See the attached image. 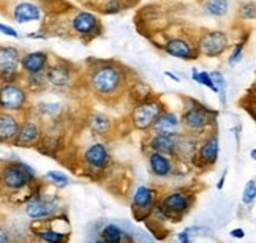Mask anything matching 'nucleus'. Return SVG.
I'll use <instances>...</instances> for the list:
<instances>
[{"instance_id": "1", "label": "nucleus", "mask_w": 256, "mask_h": 243, "mask_svg": "<svg viewBox=\"0 0 256 243\" xmlns=\"http://www.w3.org/2000/svg\"><path fill=\"white\" fill-rule=\"evenodd\" d=\"M88 84L95 93L100 95H114L124 84V73L114 65H100L90 73Z\"/></svg>"}, {"instance_id": "2", "label": "nucleus", "mask_w": 256, "mask_h": 243, "mask_svg": "<svg viewBox=\"0 0 256 243\" xmlns=\"http://www.w3.org/2000/svg\"><path fill=\"white\" fill-rule=\"evenodd\" d=\"M35 177L30 166L24 163H10L2 169V182L8 190H21Z\"/></svg>"}, {"instance_id": "3", "label": "nucleus", "mask_w": 256, "mask_h": 243, "mask_svg": "<svg viewBox=\"0 0 256 243\" xmlns=\"http://www.w3.org/2000/svg\"><path fill=\"white\" fill-rule=\"evenodd\" d=\"M162 112H163V104L160 101H155V100L142 101L133 109V114H132L133 125L138 130H149L152 128L155 119L158 117Z\"/></svg>"}, {"instance_id": "4", "label": "nucleus", "mask_w": 256, "mask_h": 243, "mask_svg": "<svg viewBox=\"0 0 256 243\" xmlns=\"http://www.w3.org/2000/svg\"><path fill=\"white\" fill-rule=\"evenodd\" d=\"M230 44L228 35L222 30H214L204 33L198 41V52L206 57H218L222 55Z\"/></svg>"}, {"instance_id": "5", "label": "nucleus", "mask_w": 256, "mask_h": 243, "mask_svg": "<svg viewBox=\"0 0 256 243\" xmlns=\"http://www.w3.org/2000/svg\"><path fill=\"white\" fill-rule=\"evenodd\" d=\"M27 101V93L22 87L6 82L0 89V108L5 111H21Z\"/></svg>"}, {"instance_id": "6", "label": "nucleus", "mask_w": 256, "mask_h": 243, "mask_svg": "<svg viewBox=\"0 0 256 243\" xmlns=\"http://www.w3.org/2000/svg\"><path fill=\"white\" fill-rule=\"evenodd\" d=\"M21 65V55L16 47L4 46L0 47V76L12 82V79L16 76L18 68Z\"/></svg>"}, {"instance_id": "7", "label": "nucleus", "mask_w": 256, "mask_h": 243, "mask_svg": "<svg viewBox=\"0 0 256 243\" xmlns=\"http://www.w3.org/2000/svg\"><path fill=\"white\" fill-rule=\"evenodd\" d=\"M73 30L81 36H95L98 28H100V21L98 17L88 11H80L72 19Z\"/></svg>"}, {"instance_id": "8", "label": "nucleus", "mask_w": 256, "mask_h": 243, "mask_svg": "<svg viewBox=\"0 0 256 243\" xmlns=\"http://www.w3.org/2000/svg\"><path fill=\"white\" fill-rule=\"evenodd\" d=\"M163 49L168 55L184 60H193L196 59V54H198V51H194V47L190 44V41L184 40V38H172V40L166 41Z\"/></svg>"}, {"instance_id": "9", "label": "nucleus", "mask_w": 256, "mask_h": 243, "mask_svg": "<svg viewBox=\"0 0 256 243\" xmlns=\"http://www.w3.org/2000/svg\"><path fill=\"white\" fill-rule=\"evenodd\" d=\"M182 123L192 131H201L209 123V114L208 111H204V108L193 106V108H188L184 112Z\"/></svg>"}, {"instance_id": "10", "label": "nucleus", "mask_w": 256, "mask_h": 243, "mask_svg": "<svg viewBox=\"0 0 256 243\" xmlns=\"http://www.w3.org/2000/svg\"><path fill=\"white\" fill-rule=\"evenodd\" d=\"M54 212H56V206L51 201H48L44 198L36 196L26 204V213H27V217L32 220L48 218V217H51Z\"/></svg>"}, {"instance_id": "11", "label": "nucleus", "mask_w": 256, "mask_h": 243, "mask_svg": "<svg viewBox=\"0 0 256 243\" xmlns=\"http://www.w3.org/2000/svg\"><path fill=\"white\" fill-rule=\"evenodd\" d=\"M48 65V54L43 51L28 52L21 59V66L27 74H42Z\"/></svg>"}, {"instance_id": "12", "label": "nucleus", "mask_w": 256, "mask_h": 243, "mask_svg": "<svg viewBox=\"0 0 256 243\" xmlns=\"http://www.w3.org/2000/svg\"><path fill=\"white\" fill-rule=\"evenodd\" d=\"M179 147V138L177 134H162L155 133L150 139V149L162 155H172L176 149Z\"/></svg>"}, {"instance_id": "13", "label": "nucleus", "mask_w": 256, "mask_h": 243, "mask_svg": "<svg viewBox=\"0 0 256 243\" xmlns=\"http://www.w3.org/2000/svg\"><path fill=\"white\" fill-rule=\"evenodd\" d=\"M84 161L94 169H103L110 163V153L103 144H92L84 153Z\"/></svg>"}, {"instance_id": "14", "label": "nucleus", "mask_w": 256, "mask_h": 243, "mask_svg": "<svg viewBox=\"0 0 256 243\" xmlns=\"http://www.w3.org/2000/svg\"><path fill=\"white\" fill-rule=\"evenodd\" d=\"M152 128L155 133L162 134H177L180 128V120L174 112H162L158 117L155 119Z\"/></svg>"}, {"instance_id": "15", "label": "nucleus", "mask_w": 256, "mask_h": 243, "mask_svg": "<svg viewBox=\"0 0 256 243\" xmlns=\"http://www.w3.org/2000/svg\"><path fill=\"white\" fill-rule=\"evenodd\" d=\"M13 17L18 24H27L38 21L42 17V9L35 3L30 2H21L18 3L13 9Z\"/></svg>"}, {"instance_id": "16", "label": "nucleus", "mask_w": 256, "mask_h": 243, "mask_svg": "<svg viewBox=\"0 0 256 243\" xmlns=\"http://www.w3.org/2000/svg\"><path fill=\"white\" fill-rule=\"evenodd\" d=\"M38 138H40V128H38V125L34 122H26L22 123V126H19L14 142L18 145H22V147H28V145H34L38 141Z\"/></svg>"}, {"instance_id": "17", "label": "nucleus", "mask_w": 256, "mask_h": 243, "mask_svg": "<svg viewBox=\"0 0 256 243\" xmlns=\"http://www.w3.org/2000/svg\"><path fill=\"white\" fill-rule=\"evenodd\" d=\"M190 199L184 193H171L163 199V207L172 213H185L188 210Z\"/></svg>"}, {"instance_id": "18", "label": "nucleus", "mask_w": 256, "mask_h": 243, "mask_svg": "<svg viewBox=\"0 0 256 243\" xmlns=\"http://www.w3.org/2000/svg\"><path fill=\"white\" fill-rule=\"evenodd\" d=\"M19 130V122L10 114H0V141H14Z\"/></svg>"}, {"instance_id": "19", "label": "nucleus", "mask_w": 256, "mask_h": 243, "mask_svg": "<svg viewBox=\"0 0 256 243\" xmlns=\"http://www.w3.org/2000/svg\"><path fill=\"white\" fill-rule=\"evenodd\" d=\"M218 138L212 136L206 141L200 149V161L204 164H214L218 158Z\"/></svg>"}, {"instance_id": "20", "label": "nucleus", "mask_w": 256, "mask_h": 243, "mask_svg": "<svg viewBox=\"0 0 256 243\" xmlns=\"http://www.w3.org/2000/svg\"><path fill=\"white\" fill-rule=\"evenodd\" d=\"M149 164H150V169L152 172L155 174V176L158 177H168L171 171H172V166H171V161L164 157V155L162 153H150L149 157Z\"/></svg>"}, {"instance_id": "21", "label": "nucleus", "mask_w": 256, "mask_h": 243, "mask_svg": "<svg viewBox=\"0 0 256 243\" xmlns=\"http://www.w3.org/2000/svg\"><path fill=\"white\" fill-rule=\"evenodd\" d=\"M46 79L56 87H65L72 81V71L66 70V68H64V66L56 65V66H51L46 71Z\"/></svg>"}, {"instance_id": "22", "label": "nucleus", "mask_w": 256, "mask_h": 243, "mask_svg": "<svg viewBox=\"0 0 256 243\" xmlns=\"http://www.w3.org/2000/svg\"><path fill=\"white\" fill-rule=\"evenodd\" d=\"M154 202V193L149 187H138L133 196V206L138 209H149Z\"/></svg>"}, {"instance_id": "23", "label": "nucleus", "mask_w": 256, "mask_h": 243, "mask_svg": "<svg viewBox=\"0 0 256 243\" xmlns=\"http://www.w3.org/2000/svg\"><path fill=\"white\" fill-rule=\"evenodd\" d=\"M204 9L210 16H224L230 9V2L228 0H206Z\"/></svg>"}, {"instance_id": "24", "label": "nucleus", "mask_w": 256, "mask_h": 243, "mask_svg": "<svg viewBox=\"0 0 256 243\" xmlns=\"http://www.w3.org/2000/svg\"><path fill=\"white\" fill-rule=\"evenodd\" d=\"M88 125H90V128L98 133V134H106L108 130L111 128V120L104 117L103 114H94L90 120H88Z\"/></svg>"}, {"instance_id": "25", "label": "nucleus", "mask_w": 256, "mask_h": 243, "mask_svg": "<svg viewBox=\"0 0 256 243\" xmlns=\"http://www.w3.org/2000/svg\"><path fill=\"white\" fill-rule=\"evenodd\" d=\"M102 239L106 243H122L124 240V232L120 231L119 226L116 225H108L102 231Z\"/></svg>"}, {"instance_id": "26", "label": "nucleus", "mask_w": 256, "mask_h": 243, "mask_svg": "<svg viewBox=\"0 0 256 243\" xmlns=\"http://www.w3.org/2000/svg\"><path fill=\"white\" fill-rule=\"evenodd\" d=\"M192 79H193L194 82H198V84L204 85V87H208V89H210L212 92L218 93V89H216V85L214 84L212 77H210V74H209L208 71L193 70V71H192Z\"/></svg>"}, {"instance_id": "27", "label": "nucleus", "mask_w": 256, "mask_h": 243, "mask_svg": "<svg viewBox=\"0 0 256 243\" xmlns=\"http://www.w3.org/2000/svg\"><path fill=\"white\" fill-rule=\"evenodd\" d=\"M44 179H48L49 182H52L54 185H57V187H66L68 183H70V179H68V176H65L64 172H58V171H49Z\"/></svg>"}, {"instance_id": "28", "label": "nucleus", "mask_w": 256, "mask_h": 243, "mask_svg": "<svg viewBox=\"0 0 256 243\" xmlns=\"http://www.w3.org/2000/svg\"><path fill=\"white\" fill-rule=\"evenodd\" d=\"M38 236H40L42 240H44L46 243H60L65 236L62 232H57V231H52V229H44V231H40L38 232Z\"/></svg>"}, {"instance_id": "29", "label": "nucleus", "mask_w": 256, "mask_h": 243, "mask_svg": "<svg viewBox=\"0 0 256 243\" xmlns=\"http://www.w3.org/2000/svg\"><path fill=\"white\" fill-rule=\"evenodd\" d=\"M256 199V182L254 180H250L247 185H245L244 188V194H242V202L245 206H250L253 204Z\"/></svg>"}, {"instance_id": "30", "label": "nucleus", "mask_w": 256, "mask_h": 243, "mask_svg": "<svg viewBox=\"0 0 256 243\" xmlns=\"http://www.w3.org/2000/svg\"><path fill=\"white\" fill-rule=\"evenodd\" d=\"M242 52H244V43H239V44H236V47L232 49V54L230 55V66H236L240 60H242Z\"/></svg>"}, {"instance_id": "31", "label": "nucleus", "mask_w": 256, "mask_h": 243, "mask_svg": "<svg viewBox=\"0 0 256 243\" xmlns=\"http://www.w3.org/2000/svg\"><path fill=\"white\" fill-rule=\"evenodd\" d=\"M120 2H119V0H111V2L110 3H108L106 5V9H104V11L106 13H110V14H112V13H119L120 11Z\"/></svg>"}, {"instance_id": "32", "label": "nucleus", "mask_w": 256, "mask_h": 243, "mask_svg": "<svg viewBox=\"0 0 256 243\" xmlns=\"http://www.w3.org/2000/svg\"><path fill=\"white\" fill-rule=\"evenodd\" d=\"M0 33L8 35V36H12V38H19V33L14 30V28L10 27V25H5V24H0Z\"/></svg>"}, {"instance_id": "33", "label": "nucleus", "mask_w": 256, "mask_h": 243, "mask_svg": "<svg viewBox=\"0 0 256 243\" xmlns=\"http://www.w3.org/2000/svg\"><path fill=\"white\" fill-rule=\"evenodd\" d=\"M242 17L244 19H253L254 17V5L250 3V5H245L242 8Z\"/></svg>"}, {"instance_id": "34", "label": "nucleus", "mask_w": 256, "mask_h": 243, "mask_svg": "<svg viewBox=\"0 0 256 243\" xmlns=\"http://www.w3.org/2000/svg\"><path fill=\"white\" fill-rule=\"evenodd\" d=\"M42 111L44 112V114H57L58 112V109H60V106H58V104H52V103H48V104H43L42 106Z\"/></svg>"}, {"instance_id": "35", "label": "nucleus", "mask_w": 256, "mask_h": 243, "mask_svg": "<svg viewBox=\"0 0 256 243\" xmlns=\"http://www.w3.org/2000/svg\"><path fill=\"white\" fill-rule=\"evenodd\" d=\"M177 239H179V243H192L190 228H188V229H185L184 232H180V234L177 236Z\"/></svg>"}, {"instance_id": "36", "label": "nucleus", "mask_w": 256, "mask_h": 243, "mask_svg": "<svg viewBox=\"0 0 256 243\" xmlns=\"http://www.w3.org/2000/svg\"><path fill=\"white\" fill-rule=\"evenodd\" d=\"M231 237L232 239H244L245 231L244 229H234V231H231Z\"/></svg>"}, {"instance_id": "37", "label": "nucleus", "mask_w": 256, "mask_h": 243, "mask_svg": "<svg viewBox=\"0 0 256 243\" xmlns=\"http://www.w3.org/2000/svg\"><path fill=\"white\" fill-rule=\"evenodd\" d=\"M0 243H10V236L4 228H0Z\"/></svg>"}, {"instance_id": "38", "label": "nucleus", "mask_w": 256, "mask_h": 243, "mask_svg": "<svg viewBox=\"0 0 256 243\" xmlns=\"http://www.w3.org/2000/svg\"><path fill=\"white\" fill-rule=\"evenodd\" d=\"M164 74L168 76L170 79H172V81H176V82H180V77H179V76H176L174 73H171V71H166Z\"/></svg>"}, {"instance_id": "39", "label": "nucleus", "mask_w": 256, "mask_h": 243, "mask_svg": "<svg viewBox=\"0 0 256 243\" xmlns=\"http://www.w3.org/2000/svg\"><path fill=\"white\" fill-rule=\"evenodd\" d=\"M224 177H226V174H223V177L220 179L218 185H216V188H218V190H222V188H223V183H224Z\"/></svg>"}, {"instance_id": "40", "label": "nucleus", "mask_w": 256, "mask_h": 243, "mask_svg": "<svg viewBox=\"0 0 256 243\" xmlns=\"http://www.w3.org/2000/svg\"><path fill=\"white\" fill-rule=\"evenodd\" d=\"M250 157H252V158H253V160H254V158H256V150H254V149H253V150H252V153H250Z\"/></svg>"}, {"instance_id": "41", "label": "nucleus", "mask_w": 256, "mask_h": 243, "mask_svg": "<svg viewBox=\"0 0 256 243\" xmlns=\"http://www.w3.org/2000/svg\"><path fill=\"white\" fill-rule=\"evenodd\" d=\"M94 243H106V242H104V240L102 239V240H96V242H94Z\"/></svg>"}]
</instances>
